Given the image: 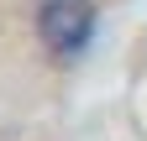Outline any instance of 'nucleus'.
<instances>
[{
  "label": "nucleus",
  "instance_id": "obj_1",
  "mask_svg": "<svg viewBox=\"0 0 147 141\" xmlns=\"http://www.w3.org/2000/svg\"><path fill=\"white\" fill-rule=\"evenodd\" d=\"M37 31L53 52H79L95 31V0H37Z\"/></svg>",
  "mask_w": 147,
  "mask_h": 141
}]
</instances>
